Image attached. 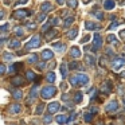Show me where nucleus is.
Returning <instances> with one entry per match:
<instances>
[{"instance_id": "f257e3e1", "label": "nucleus", "mask_w": 125, "mask_h": 125, "mask_svg": "<svg viewBox=\"0 0 125 125\" xmlns=\"http://www.w3.org/2000/svg\"><path fill=\"white\" fill-rule=\"evenodd\" d=\"M55 93H57V87L46 86L41 90V97L43 98V100H50V98H52L55 95Z\"/></svg>"}, {"instance_id": "f03ea898", "label": "nucleus", "mask_w": 125, "mask_h": 125, "mask_svg": "<svg viewBox=\"0 0 125 125\" xmlns=\"http://www.w3.org/2000/svg\"><path fill=\"white\" fill-rule=\"evenodd\" d=\"M125 66V59L122 57H117L113 59V62H112V69H113L114 71H120L122 67Z\"/></svg>"}, {"instance_id": "7ed1b4c3", "label": "nucleus", "mask_w": 125, "mask_h": 125, "mask_svg": "<svg viewBox=\"0 0 125 125\" xmlns=\"http://www.w3.org/2000/svg\"><path fill=\"white\" fill-rule=\"evenodd\" d=\"M41 46V38H39L38 35L32 36V38L28 41V43L26 44V49L27 50H31V49H38V47Z\"/></svg>"}, {"instance_id": "20e7f679", "label": "nucleus", "mask_w": 125, "mask_h": 125, "mask_svg": "<svg viewBox=\"0 0 125 125\" xmlns=\"http://www.w3.org/2000/svg\"><path fill=\"white\" fill-rule=\"evenodd\" d=\"M93 41H94V46L92 47V51H97V50H100L101 46H102V38H101V35L100 34H94Z\"/></svg>"}, {"instance_id": "39448f33", "label": "nucleus", "mask_w": 125, "mask_h": 125, "mask_svg": "<svg viewBox=\"0 0 125 125\" xmlns=\"http://www.w3.org/2000/svg\"><path fill=\"white\" fill-rule=\"evenodd\" d=\"M105 110L108 112V113H113V112L118 110V102H117L116 100H112L110 102H108V104H106Z\"/></svg>"}, {"instance_id": "423d86ee", "label": "nucleus", "mask_w": 125, "mask_h": 125, "mask_svg": "<svg viewBox=\"0 0 125 125\" xmlns=\"http://www.w3.org/2000/svg\"><path fill=\"white\" fill-rule=\"evenodd\" d=\"M30 14L31 12L28 11V10H18V11L14 12V18L15 19H24V18H27Z\"/></svg>"}, {"instance_id": "0eeeda50", "label": "nucleus", "mask_w": 125, "mask_h": 125, "mask_svg": "<svg viewBox=\"0 0 125 125\" xmlns=\"http://www.w3.org/2000/svg\"><path fill=\"white\" fill-rule=\"evenodd\" d=\"M58 36V31L54 30V28H51V30H47L46 32H44V38H46V41H52L54 38H57Z\"/></svg>"}, {"instance_id": "6e6552de", "label": "nucleus", "mask_w": 125, "mask_h": 125, "mask_svg": "<svg viewBox=\"0 0 125 125\" xmlns=\"http://www.w3.org/2000/svg\"><path fill=\"white\" fill-rule=\"evenodd\" d=\"M55 121H57L58 124H61V125H65V124H67V122L70 121V118H69L66 114H58V116L55 117Z\"/></svg>"}, {"instance_id": "1a4fd4ad", "label": "nucleus", "mask_w": 125, "mask_h": 125, "mask_svg": "<svg viewBox=\"0 0 125 125\" xmlns=\"http://www.w3.org/2000/svg\"><path fill=\"white\" fill-rule=\"evenodd\" d=\"M59 102H57V101H54V102H51L49 106H47V109H49V113L52 114V113H57L58 110H59Z\"/></svg>"}, {"instance_id": "9d476101", "label": "nucleus", "mask_w": 125, "mask_h": 125, "mask_svg": "<svg viewBox=\"0 0 125 125\" xmlns=\"http://www.w3.org/2000/svg\"><path fill=\"white\" fill-rule=\"evenodd\" d=\"M85 28L87 31H97V30H100V24H97L94 22H86L85 23Z\"/></svg>"}, {"instance_id": "9b49d317", "label": "nucleus", "mask_w": 125, "mask_h": 125, "mask_svg": "<svg viewBox=\"0 0 125 125\" xmlns=\"http://www.w3.org/2000/svg\"><path fill=\"white\" fill-rule=\"evenodd\" d=\"M106 41H108V43H109V44H113V46H118V44H120L118 38H117V36L114 35V34H109L108 38H106Z\"/></svg>"}, {"instance_id": "f8f14e48", "label": "nucleus", "mask_w": 125, "mask_h": 125, "mask_svg": "<svg viewBox=\"0 0 125 125\" xmlns=\"http://www.w3.org/2000/svg\"><path fill=\"white\" fill-rule=\"evenodd\" d=\"M41 57H42V59H43V61H49V59H51V58L54 57V52H52L51 50L46 49V50H43V51H42Z\"/></svg>"}, {"instance_id": "ddd939ff", "label": "nucleus", "mask_w": 125, "mask_h": 125, "mask_svg": "<svg viewBox=\"0 0 125 125\" xmlns=\"http://www.w3.org/2000/svg\"><path fill=\"white\" fill-rule=\"evenodd\" d=\"M78 75V81H79V86H86L89 83V77L86 74H77Z\"/></svg>"}, {"instance_id": "4468645a", "label": "nucleus", "mask_w": 125, "mask_h": 125, "mask_svg": "<svg viewBox=\"0 0 125 125\" xmlns=\"http://www.w3.org/2000/svg\"><path fill=\"white\" fill-rule=\"evenodd\" d=\"M77 35H78V28H71V30H69L67 31V34H66V36H67L70 41H73V39H75L77 38Z\"/></svg>"}, {"instance_id": "2eb2a0df", "label": "nucleus", "mask_w": 125, "mask_h": 125, "mask_svg": "<svg viewBox=\"0 0 125 125\" xmlns=\"http://www.w3.org/2000/svg\"><path fill=\"white\" fill-rule=\"evenodd\" d=\"M114 7H116V1H114V0H105V1H104V8L108 10V11L113 10Z\"/></svg>"}, {"instance_id": "dca6fc26", "label": "nucleus", "mask_w": 125, "mask_h": 125, "mask_svg": "<svg viewBox=\"0 0 125 125\" xmlns=\"http://www.w3.org/2000/svg\"><path fill=\"white\" fill-rule=\"evenodd\" d=\"M41 10H42V12H44V14H47V12H50V11L52 10V4L50 3V1H44V3L42 4Z\"/></svg>"}, {"instance_id": "f3484780", "label": "nucleus", "mask_w": 125, "mask_h": 125, "mask_svg": "<svg viewBox=\"0 0 125 125\" xmlns=\"http://www.w3.org/2000/svg\"><path fill=\"white\" fill-rule=\"evenodd\" d=\"M52 47H54V50H57V51H59V52H63L66 50V44H63L62 42H55V43L52 44Z\"/></svg>"}, {"instance_id": "a211bd4d", "label": "nucleus", "mask_w": 125, "mask_h": 125, "mask_svg": "<svg viewBox=\"0 0 125 125\" xmlns=\"http://www.w3.org/2000/svg\"><path fill=\"white\" fill-rule=\"evenodd\" d=\"M85 62H86L87 66H90V67H94V66H95V61H94V58H93L90 54L85 55Z\"/></svg>"}, {"instance_id": "6ab92c4d", "label": "nucleus", "mask_w": 125, "mask_h": 125, "mask_svg": "<svg viewBox=\"0 0 125 125\" xmlns=\"http://www.w3.org/2000/svg\"><path fill=\"white\" fill-rule=\"evenodd\" d=\"M70 55L73 58H79L81 57V50H79L78 47H71L70 49Z\"/></svg>"}, {"instance_id": "aec40b11", "label": "nucleus", "mask_w": 125, "mask_h": 125, "mask_svg": "<svg viewBox=\"0 0 125 125\" xmlns=\"http://www.w3.org/2000/svg\"><path fill=\"white\" fill-rule=\"evenodd\" d=\"M55 79H57L55 73H54V71H49V73H47V75H46V81L50 82V83H54Z\"/></svg>"}, {"instance_id": "412c9836", "label": "nucleus", "mask_w": 125, "mask_h": 125, "mask_svg": "<svg viewBox=\"0 0 125 125\" xmlns=\"http://www.w3.org/2000/svg\"><path fill=\"white\" fill-rule=\"evenodd\" d=\"M74 20H75V18H74L73 15H70V16H67V18H66V19H65V22H63V26H65V28L70 27V26L74 23Z\"/></svg>"}, {"instance_id": "4be33fe9", "label": "nucleus", "mask_w": 125, "mask_h": 125, "mask_svg": "<svg viewBox=\"0 0 125 125\" xmlns=\"http://www.w3.org/2000/svg\"><path fill=\"white\" fill-rule=\"evenodd\" d=\"M69 81H70V85L71 86H79V81H78V75L77 74H74V75H71L70 78H69Z\"/></svg>"}, {"instance_id": "5701e85b", "label": "nucleus", "mask_w": 125, "mask_h": 125, "mask_svg": "<svg viewBox=\"0 0 125 125\" xmlns=\"http://www.w3.org/2000/svg\"><path fill=\"white\" fill-rule=\"evenodd\" d=\"M20 109H22V106H20L19 104H14V105L10 106V113L16 114V113H19V112H20Z\"/></svg>"}, {"instance_id": "b1692460", "label": "nucleus", "mask_w": 125, "mask_h": 125, "mask_svg": "<svg viewBox=\"0 0 125 125\" xmlns=\"http://www.w3.org/2000/svg\"><path fill=\"white\" fill-rule=\"evenodd\" d=\"M11 83L14 85V86H22V83H23V79H22V77H14V78L11 79Z\"/></svg>"}, {"instance_id": "393cba45", "label": "nucleus", "mask_w": 125, "mask_h": 125, "mask_svg": "<svg viewBox=\"0 0 125 125\" xmlns=\"http://www.w3.org/2000/svg\"><path fill=\"white\" fill-rule=\"evenodd\" d=\"M19 46H20V42L18 41V39H11V41L8 42V47H10V49H18Z\"/></svg>"}, {"instance_id": "a878e982", "label": "nucleus", "mask_w": 125, "mask_h": 125, "mask_svg": "<svg viewBox=\"0 0 125 125\" xmlns=\"http://www.w3.org/2000/svg\"><path fill=\"white\" fill-rule=\"evenodd\" d=\"M12 97H14L15 100H20V98H23V93H22V90H18V89L12 90Z\"/></svg>"}, {"instance_id": "bb28decb", "label": "nucleus", "mask_w": 125, "mask_h": 125, "mask_svg": "<svg viewBox=\"0 0 125 125\" xmlns=\"http://www.w3.org/2000/svg\"><path fill=\"white\" fill-rule=\"evenodd\" d=\"M67 71H69L67 65H66V63H62V65H61V74H62L63 78H66V77H67Z\"/></svg>"}, {"instance_id": "cd10ccee", "label": "nucleus", "mask_w": 125, "mask_h": 125, "mask_svg": "<svg viewBox=\"0 0 125 125\" xmlns=\"http://www.w3.org/2000/svg\"><path fill=\"white\" fill-rule=\"evenodd\" d=\"M14 34H15L16 36H23V35H24V30H23L20 26H18V27L14 28Z\"/></svg>"}, {"instance_id": "c85d7f7f", "label": "nucleus", "mask_w": 125, "mask_h": 125, "mask_svg": "<svg viewBox=\"0 0 125 125\" xmlns=\"http://www.w3.org/2000/svg\"><path fill=\"white\" fill-rule=\"evenodd\" d=\"M12 58H14V54H12V52H8V51L3 52V59L4 61H12Z\"/></svg>"}, {"instance_id": "c756f323", "label": "nucleus", "mask_w": 125, "mask_h": 125, "mask_svg": "<svg viewBox=\"0 0 125 125\" xmlns=\"http://www.w3.org/2000/svg\"><path fill=\"white\" fill-rule=\"evenodd\" d=\"M93 116H94V114L92 113V112H86V113L83 114V118H85V121L86 122H90L93 120Z\"/></svg>"}, {"instance_id": "7c9ffc66", "label": "nucleus", "mask_w": 125, "mask_h": 125, "mask_svg": "<svg viewBox=\"0 0 125 125\" xmlns=\"http://www.w3.org/2000/svg\"><path fill=\"white\" fill-rule=\"evenodd\" d=\"M74 101H75L77 104H79L82 101V93L81 92H75V94H74Z\"/></svg>"}, {"instance_id": "2f4dec72", "label": "nucleus", "mask_w": 125, "mask_h": 125, "mask_svg": "<svg viewBox=\"0 0 125 125\" xmlns=\"http://www.w3.org/2000/svg\"><path fill=\"white\" fill-rule=\"evenodd\" d=\"M26 77H27L28 81H32V79H35V73H34V71H31V70H27Z\"/></svg>"}, {"instance_id": "473e14b6", "label": "nucleus", "mask_w": 125, "mask_h": 125, "mask_svg": "<svg viewBox=\"0 0 125 125\" xmlns=\"http://www.w3.org/2000/svg\"><path fill=\"white\" fill-rule=\"evenodd\" d=\"M67 6L71 7V8H77V6H78V0H69Z\"/></svg>"}, {"instance_id": "72a5a7b5", "label": "nucleus", "mask_w": 125, "mask_h": 125, "mask_svg": "<svg viewBox=\"0 0 125 125\" xmlns=\"http://www.w3.org/2000/svg\"><path fill=\"white\" fill-rule=\"evenodd\" d=\"M49 24H51V26H57V24H59V18H57V16L51 18V19H50V23H49Z\"/></svg>"}, {"instance_id": "f704fd0d", "label": "nucleus", "mask_w": 125, "mask_h": 125, "mask_svg": "<svg viewBox=\"0 0 125 125\" xmlns=\"http://www.w3.org/2000/svg\"><path fill=\"white\" fill-rule=\"evenodd\" d=\"M79 63L78 62H71L70 65H69V69H71V70H75V69H79Z\"/></svg>"}, {"instance_id": "c9c22d12", "label": "nucleus", "mask_w": 125, "mask_h": 125, "mask_svg": "<svg viewBox=\"0 0 125 125\" xmlns=\"http://www.w3.org/2000/svg\"><path fill=\"white\" fill-rule=\"evenodd\" d=\"M36 61H38V57H36V54H32L30 58H28V63H36Z\"/></svg>"}, {"instance_id": "e433bc0d", "label": "nucleus", "mask_w": 125, "mask_h": 125, "mask_svg": "<svg viewBox=\"0 0 125 125\" xmlns=\"http://www.w3.org/2000/svg\"><path fill=\"white\" fill-rule=\"evenodd\" d=\"M36 93H38V89H36V87H32V89H31V92H30V97L32 98H36Z\"/></svg>"}, {"instance_id": "4c0bfd02", "label": "nucleus", "mask_w": 125, "mask_h": 125, "mask_svg": "<svg viewBox=\"0 0 125 125\" xmlns=\"http://www.w3.org/2000/svg\"><path fill=\"white\" fill-rule=\"evenodd\" d=\"M46 19V14H44V12H42V14H39L38 15V18H36V22H43V20Z\"/></svg>"}, {"instance_id": "58836bf2", "label": "nucleus", "mask_w": 125, "mask_h": 125, "mask_svg": "<svg viewBox=\"0 0 125 125\" xmlns=\"http://www.w3.org/2000/svg\"><path fill=\"white\" fill-rule=\"evenodd\" d=\"M19 66H22V65H20V63H15L14 66H10V73H15V71L18 70V67H19Z\"/></svg>"}, {"instance_id": "ea45409f", "label": "nucleus", "mask_w": 125, "mask_h": 125, "mask_svg": "<svg viewBox=\"0 0 125 125\" xmlns=\"http://www.w3.org/2000/svg\"><path fill=\"white\" fill-rule=\"evenodd\" d=\"M93 15H94V16L97 18L98 20H102V19H104V14H102V12H100V11H97V12H93Z\"/></svg>"}, {"instance_id": "a19ab883", "label": "nucleus", "mask_w": 125, "mask_h": 125, "mask_svg": "<svg viewBox=\"0 0 125 125\" xmlns=\"http://www.w3.org/2000/svg\"><path fill=\"white\" fill-rule=\"evenodd\" d=\"M43 109H44V105H43V104H41V105H38V108H36L35 113H36V114H42V112H43Z\"/></svg>"}, {"instance_id": "79ce46f5", "label": "nucleus", "mask_w": 125, "mask_h": 125, "mask_svg": "<svg viewBox=\"0 0 125 125\" xmlns=\"http://www.w3.org/2000/svg\"><path fill=\"white\" fill-rule=\"evenodd\" d=\"M51 116H50V114H46V116L43 117V122L44 124H50V122H51Z\"/></svg>"}, {"instance_id": "37998d69", "label": "nucleus", "mask_w": 125, "mask_h": 125, "mask_svg": "<svg viewBox=\"0 0 125 125\" xmlns=\"http://www.w3.org/2000/svg\"><path fill=\"white\" fill-rule=\"evenodd\" d=\"M89 41H90V35H89V34H86V35L81 39V43L83 44V43H86V42H89Z\"/></svg>"}, {"instance_id": "c03bdc74", "label": "nucleus", "mask_w": 125, "mask_h": 125, "mask_svg": "<svg viewBox=\"0 0 125 125\" xmlns=\"http://www.w3.org/2000/svg\"><path fill=\"white\" fill-rule=\"evenodd\" d=\"M7 30H8V23H4V24L0 27V31H1V32H4V31H7Z\"/></svg>"}, {"instance_id": "a18cd8bd", "label": "nucleus", "mask_w": 125, "mask_h": 125, "mask_svg": "<svg viewBox=\"0 0 125 125\" xmlns=\"http://www.w3.org/2000/svg\"><path fill=\"white\" fill-rule=\"evenodd\" d=\"M44 67H46V63H44V62H41V63H38V69H39V70H43Z\"/></svg>"}, {"instance_id": "49530a36", "label": "nucleus", "mask_w": 125, "mask_h": 125, "mask_svg": "<svg viewBox=\"0 0 125 125\" xmlns=\"http://www.w3.org/2000/svg\"><path fill=\"white\" fill-rule=\"evenodd\" d=\"M0 73H1V75H4V74H6V66H4V65L0 66Z\"/></svg>"}, {"instance_id": "de8ad7c7", "label": "nucleus", "mask_w": 125, "mask_h": 125, "mask_svg": "<svg viewBox=\"0 0 125 125\" xmlns=\"http://www.w3.org/2000/svg\"><path fill=\"white\" fill-rule=\"evenodd\" d=\"M75 117H77V113L73 110V112H71V114H70V117H69V118H70V121H73V120L75 118Z\"/></svg>"}, {"instance_id": "09e8293b", "label": "nucleus", "mask_w": 125, "mask_h": 125, "mask_svg": "<svg viewBox=\"0 0 125 125\" xmlns=\"http://www.w3.org/2000/svg\"><path fill=\"white\" fill-rule=\"evenodd\" d=\"M27 27L30 28V30H34V28H36V24H34V23H27Z\"/></svg>"}, {"instance_id": "8fccbe9b", "label": "nucleus", "mask_w": 125, "mask_h": 125, "mask_svg": "<svg viewBox=\"0 0 125 125\" xmlns=\"http://www.w3.org/2000/svg\"><path fill=\"white\" fill-rule=\"evenodd\" d=\"M89 112H92L93 114H95V113H97V112H98V109L95 108V106H92V108H90V110H89Z\"/></svg>"}, {"instance_id": "3c124183", "label": "nucleus", "mask_w": 125, "mask_h": 125, "mask_svg": "<svg viewBox=\"0 0 125 125\" xmlns=\"http://www.w3.org/2000/svg\"><path fill=\"white\" fill-rule=\"evenodd\" d=\"M118 24H120V23L117 22V20H114V22H113V24H112V26H110V27H109V28H114V27H117V26H118Z\"/></svg>"}, {"instance_id": "603ef678", "label": "nucleus", "mask_w": 125, "mask_h": 125, "mask_svg": "<svg viewBox=\"0 0 125 125\" xmlns=\"http://www.w3.org/2000/svg\"><path fill=\"white\" fill-rule=\"evenodd\" d=\"M120 36H121L122 39H125V30H122L121 32H120Z\"/></svg>"}, {"instance_id": "864d4df0", "label": "nucleus", "mask_w": 125, "mask_h": 125, "mask_svg": "<svg viewBox=\"0 0 125 125\" xmlns=\"http://www.w3.org/2000/svg\"><path fill=\"white\" fill-rule=\"evenodd\" d=\"M62 100H63V101H67V100H69V95H67V94H63V95H62Z\"/></svg>"}, {"instance_id": "5fc2aeb1", "label": "nucleus", "mask_w": 125, "mask_h": 125, "mask_svg": "<svg viewBox=\"0 0 125 125\" xmlns=\"http://www.w3.org/2000/svg\"><path fill=\"white\" fill-rule=\"evenodd\" d=\"M61 87H62L63 90H66V89H67V85H66V83H62V85H61Z\"/></svg>"}, {"instance_id": "6e6d98bb", "label": "nucleus", "mask_w": 125, "mask_h": 125, "mask_svg": "<svg viewBox=\"0 0 125 125\" xmlns=\"http://www.w3.org/2000/svg\"><path fill=\"white\" fill-rule=\"evenodd\" d=\"M28 0H19V4H26Z\"/></svg>"}, {"instance_id": "4d7b16f0", "label": "nucleus", "mask_w": 125, "mask_h": 125, "mask_svg": "<svg viewBox=\"0 0 125 125\" xmlns=\"http://www.w3.org/2000/svg\"><path fill=\"white\" fill-rule=\"evenodd\" d=\"M11 1H12V0H4V4H7V6H8V4L11 3Z\"/></svg>"}, {"instance_id": "13d9d810", "label": "nucleus", "mask_w": 125, "mask_h": 125, "mask_svg": "<svg viewBox=\"0 0 125 125\" xmlns=\"http://www.w3.org/2000/svg\"><path fill=\"white\" fill-rule=\"evenodd\" d=\"M63 3H65V0H58V4H61V6H62Z\"/></svg>"}, {"instance_id": "bf43d9fd", "label": "nucleus", "mask_w": 125, "mask_h": 125, "mask_svg": "<svg viewBox=\"0 0 125 125\" xmlns=\"http://www.w3.org/2000/svg\"><path fill=\"white\" fill-rule=\"evenodd\" d=\"M125 4V0H120V6H124Z\"/></svg>"}, {"instance_id": "052dcab7", "label": "nucleus", "mask_w": 125, "mask_h": 125, "mask_svg": "<svg viewBox=\"0 0 125 125\" xmlns=\"http://www.w3.org/2000/svg\"><path fill=\"white\" fill-rule=\"evenodd\" d=\"M89 1H90V0H83V3H85V4H87Z\"/></svg>"}, {"instance_id": "680f3d73", "label": "nucleus", "mask_w": 125, "mask_h": 125, "mask_svg": "<svg viewBox=\"0 0 125 125\" xmlns=\"http://www.w3.org/2000/svg\"><path fill=\"white\" fill-rule=\"evenodd\" d=\"M98 125H104V124H102V122H98Z\"/></svg>"}, {"instance_id": "e2e57ef3", "label": "nucleus", "mask_w": 125, "mask_h": 125, "mask_svg": "<svg viewBox=\"0 0 125 125\" xmlns=\"http://www.w3.org/2000/svg\"><path fill=\"white\" fill-rule=\"evenodd\" d=\"M11 125H14V124H11Z\"/></svg>"}]
</instances>
